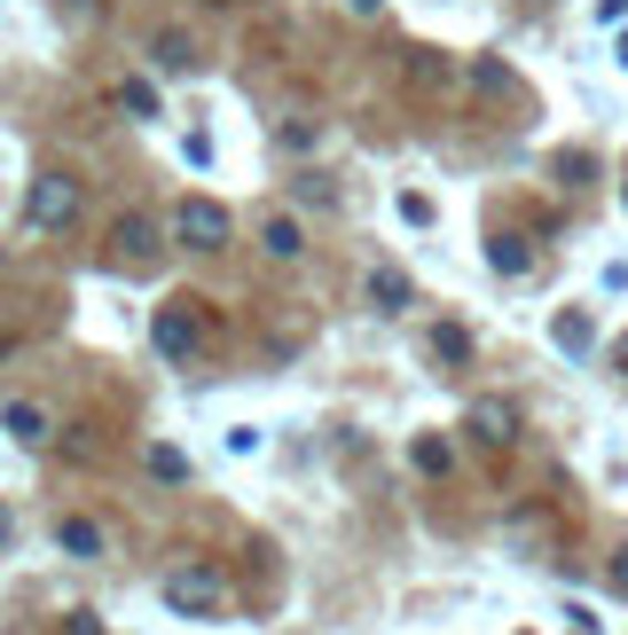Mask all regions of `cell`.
I'll use <instances>...</instances> for the list:
<instances>
[{
	"mask_svg": "<svg viewBox=\"0 0 628 635\" xmlns=\"http://www.w3.org/2000/svg\"><path fill=\"white\" fill-rule=\"evenodd\" d=\"M165 604L173 612H189V620H213L228 604V581L213 565H182V573H165Z\"/></svg>",
	"mask_w": 628,
	"mask_h": 635,
	"instance_id": "obj_1",
	"label": "cell"
},
{
	"mask_svg": "<svg viewBox=\"0 0 628 635\" xmlns=\"http://www.w3.org/2000/svg\"><path fill=\"white\" fill-rule=\"evenodd\" d=\"M173 236L197 243V251H220V243L236 236V220H228V205H213V197H182V212H173Z\"/></svg>",
	"mask_w": 628,
	"mask_h": 635,
	"instance_id": "obj_2",
	"label": "cell"
},
{
	"mask_svg": "<svg viewBox=\"0 0 628 635\" xmlns=\"http://www.w3.org/2000/svg\"><path fill=\"white\" fill-rule=\"evenodd\" d=\"M24 212H32V228H63V220L79 212V189H71L63 173H40V180H32V197H24Z\"/></svg>",
	"mask_w": 628,
	"mask_h": 635,
	"instance_id": "obj_3",
	"label": "cell"
},
{
	"mask_svg": "<svg viewBox=\"0 0 628 635\" xmlns=\"http://www.w3.org/2000/svg\"><path fill=\"white\" fill-rule=\"evenodd\" d=\"M157 353H173V361H182V353H197V314H189V299L157 314Z\"/></svg>",
	"mask_w": 628,
	"mask_h": 635,
	"instance_id": "obj_4",
	"label": "cell"
},
{
	"mask_svg": "<svg viewBox=\"0 0 628 635\" xmlns=\"http://www.w3.org/2000/svg\"><path fill=\"white\" fill-rule=\"evenodd\" d=\"M0 431H9L17 447H40L48 439V408L40 400H9V408H0Z\"/></svg>",
	"mask_w": 628,
	"mask_h": 635,
	"instance_id": "obj_5",
	"label": "cell"
},
{
	"mask_svg": "<svg viewBox=\"0 0 628 635\" xmlns=\"http://www.w3.org/2000/svg\"><path fill=\"white\" fill-rule=\"evenodd\" d=\"M111 251H119V259H150V251H157V228H150L142 212H119V228H111Z\"/></svg>",
	"mask_w": 628,
	"mask_h": 635,
	"instance_id": "obj_6",
	"label": "cell"
},
{
	"mask_svg": "<svg viewBox=\"0 0 628 635\" xmlns=\"http://www.w3.org/2000/svg\"><path fill=\"white\" fill-rule=\"evenodd\" d=\"M55 550H71V558H103V525H95V518H55Z\"/></svg>",
	"mask_w": 628,
	"mask_h": 635,
	"instance_id": "obj_7",
	"label": "cell"
},
{
	"mask_svg": "<svg viewBox=\"0 0 628 635\" xmlns=\"http://www.w3.org/2000/svg\"><path fill=\"white\" fill-rule=\"evenodd\" d=\"M472 431H480V439H495V447H503V439H511V431H518V416H511V408H503V400H480V408H472Z\"/></svg>",
	"mask_w": 628,
	"mask_h": 635,
	"instance_id": "obj_8",
	"label": "cell"
},
{
	"mask_svg": "<svg viewBox=\"0 0 628 635\" xmlns=\"http://www.w3.org/2000/svg\"><path fill=\"white\" fill-rule=\"evenodd\" d=\"M370 299H378L385 314H401V306H409V275H401V267H378V275H370Z\"/></svg>",
	"mask_w": 628,
	"mask_h": 635,
	"instance_id": "obj_9",
	"label": "cell"
},
{
	"mask_svg": "<svg viewBox=\"0 0 628 635\" xmlns=\"http://www.w3.org/2000/svg\"><path fill=\"white\" fill-rule=\"evenodd\" d=\"M189 63H197V48H189L182 32H165V40H157V71H189Z\"/></svg>",
	"mask_w": 628,
	"mask_h": 635,
	"instance_id": "obj_10",
	"label": "cell"
},
{
	"mask_svg": "<svg viewBox=\"0 0 628 635\" xmlns=\"http://www.w3.org/2000/svg\"><path fill=\"white\" fill-rule=\"evenodd\" d=\"M259 236H267V251H276V259H299V220H267Z\"/></svg>",
	"mask_w": 628,
	"mask_h": 635,
	"instance_id": "obj_11",
	"label": "cell"
},
{
	"mask_svg": "<svg viewBox=\"0 0 628 635\" xmlns=\"http://www.w3.org/2000/svg\"><path fill=\"white\" fill-rule=\"evenodd\" d=\"M487 267H495V275H526V251H518L511 236H495V251H487Z\"/></svg>",
	"mask_w": 628,
	"mask_h": 635,
	"instance_id": "obj_12",
	"label": "cell"
},
{
	"mask_svg": "<svg viewBox=\"0 0 628 635\" xmlns=\"http://www.w3.org/2000/svg\"><path fill=\"white\" fill-rule=\"evenodd\" d=\"M558 345H566V353H589V322H581V314H558Z\"/></svg>",
	"mask_w": 628,
	"mask_h": 635,
	"instance_id": "obj_13",
	"label": "cell"
},
{
	"mask_svg": "<svg viewBox=\"0 0 628 635\" xmlns=\"http://www.w3.org/2000/svg\"><path fill=\"white\" fill-rule=\"evenodd\" d=\"M150 471H157V479H182L189 464H182V456H173V447H150Z\"/></svg>",
	"mask_w": 628,
	"mask_h": 635,
	"instance_id": "obj_14",
	"label": "cell"
},
{
	"mask_svg": "<svg viewBox=\"0 0 628 635\" xmlns=\"http://www.w3.org/2000/svg\"><path fill=\"white\" fill-rule=\"evenodd\" d=\"M432 353H447V361H464V353H472V337H464V330H440V337H432Z\"/></svg>",
	"mask_w": 628,
	"mask_h": 635,
	"instance_id": "obj_15",
	"label": "cell"
},
{
	"mask_svg": "<svg viewBox=\"0 0 628 635\" xmlns=\"http://www.w3.org/2000/svg\"><path fill=\"white\" fill-rule=\"evenodd\" d=\"M63 635H103V620L95 612H63Z\"/></svg>",
	"mask_w": 628,
	"mask_h": 635,
	"instance_id": "obj_16",
	"label": "cell"
},
{
	"mask_svg": "<svg viewBox=\"0 0 628 635\" xmlns=\"http://www.w3.org/2000/svg\"><path fill=\"white\" fill-rule=\"evenodd\" d=\"M9 541H17V510H9V502H0V550H9Z\"/></svg>",
	"mask_w": 628,
	"mask_h": 635,
	"instance_id": "obj_17",
	"label": "cell"
},
{
	"mask_svg": "<svg viewBox=\"0 0 628 635\" xmlns=\"http://www.w3.org/2000/svg\"><path fill=\"white\" fill-rule=\"evenodd\" d=\"M612 589H620V596H628V550H620V565H612Z\"/></svg>",
	"mask_w": 628,
	"mask_h": 635,
	"instance_id": "obj_18",
	"label": "cell"
},
{
	"mask_svg": "<svg viewBox=\"0 0 628 635\" xmlns=\"http://www.w3.org/2000/svg\"><path fill=\"white\" fill-rule=\"evenodd\" d=\"M346 9H362V17H370V9H378V0H346Z\"/></svg>",
	"mask_w": 628,
	"mask_h": 635,
	"instance_id": "obj_19",
	"label": "cell"
}]
</instances>
